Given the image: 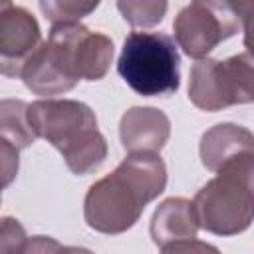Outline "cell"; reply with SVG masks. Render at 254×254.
<instances>
[{
    "label": "cell",
    "mask_w": 254,
    "mask_h": 254,
    "mask_svg": "<svg viewBox=\"0 0 254 254\" xmlns=\"http://www.w3.org/2000/svg\"><path fill=\"white\" fill-rule=\"evenodd\" d=\"M113 42L101 32H91L79 24H56L48 40L26 62L20 77L24 85L52 99L71 91L79 79H103L111 67Z\"/></svg>",
    "instance_id": "obj_1"
},
{
    "label": "cell",
    "mask_w": 254,
    "mask_h": 254,
    "mask_svg": "<svg viewBox=\"0 0 254 254\" xmlns=\"http://www.w3.org/2000/svg\"><path fill=\"white\" fill-rule=\"evenodd\" d=\"M167 187V167L161 155H127L113 173L95 181L83 198L85 224L101 234H121L133 228L145 206Z\"/></svg>",
    "instance_id": "obj_2"
},
{
    "label": "cell",
    "mask_w": 254,
    "mask_h": 254,
    "mask_svg": "<svg viewBox=\"0 0 254 254\" xmlns=\"http://www.w3.org/2000/svg\"><path fill=\"white\" fill-rule=\"evenodd\" d=\"M36 137L52 143L73 175H89L107 159V141L97 129L93 109L77 99H38L28 103Z\"/></svg>",
    "instance_id": "obj_3"
},
{
    "label": "cell",
    "mask_w": 254,
    "mask_h": 254,
    "mask_svg": "<svg viewBox=\"0 0 254 254\" xmlns=\"http://www.w3.org/2000/svg\"><path fill=\"white\" fill-rule=\"evenodd\" d=\"M192 202L202 230L216 236L244 232L254 220V153L224 163Z\"/></svg>",
    "instance_id": "obj_4"
},
{
    "label": "cell",
    "mask_w": 254,
    "mask_h": 254,
    "mask_svg": "<svg viewBox=\"0 0 254 254\" xmlns=\"http://www.w3.org/2000/svg\"><path fill=\"white\" fill-rule=\"evenodd\" d=\"M177 42L163 32H131L121 48L117 71L143 97H169L181 85Z\"/></svg>",
    "instance_id": "obj_5"
},
{
    "label": "cell",
    "mask_w": 254,
    "mask_h": 254,
    "mask_svg": "<svg viewBox=\"0 0 254 254\" xmlns=\"http://www.w3.org/2000/svg\"><path fill=\"white\" fill-rule=\"evenodd\" d=\"M189 99L210 113L254 103V56L242 52L226 60H198L189 73Z\"/></svg>",
    "instance_id": "obj_6"
},
{
    "label": "cell",
    "mask_w": 254,
    "mask_h": 254,
    "mask_svg": "<svg viewBox=\"0 0 254 254\" xmlns=\"http://www.w3.org/2000/svg\"><path fill=\"white\" fill-rule=\"evenodd\" d=\"M242 28L240 16L232 2H204L187 4L173 22L177 46L192 60H204L220 42L232 38Z\"/></svg>",
    "instance_id": "obj_7"
},
{
    "label": "cell",
    "mask_w": 254,
    "mask_h": 254,
    "mask_svg": "<svg viewBox=\"0 0 254 254\" xmlns=\"http://www.w3.org/2000/svg\"><path fill=\"white\" fill-rule=\"evenodd\" d=\"M42 46L38 20L24 8L4 2L0 8V71L20 77L26 62Z\"/></svg>",
    "instance_id": "obj_8"
},
{
    "label": "cell",
    "mask_w": 254,
    "mask_h": 254,
    "mask_svg": "<svg viewBox=\"0 0 254 254\" xmlns=\"http://www.w3.org/2000/svg\"><path fill=\"white\" fill-rule=\"evenodd\" d=\"M119 137L127 155H159L171 137V119L157 107H131L121 115Z\"/></svg>",
    "instance_id": "obj_9"
},
{
    "label": "cell",
    "mask_w": 254,
    "mask_h": 254,
    "mask_svg": "<svg viewBox=\"0 0 254 254\" xmlns=\"http://www.w3.org/2000/svg\"><path fill=\"white\" fill-rule=\"evenodd\" d=\"M200 224L194 210V202L183 196L165 198L153 212L149 232L157 246H167L181 240L196 238Z\"/></svg>",
    "instance_id": "obj_10"
},
{
    "label": "cell",
    "mask_w": 254,
    "mask_h": 254,
    "mask_svg": "<svg viewBox=\"0 0 254 254\" xmlns=\"http://www.w3.org/2000/svg\"><path fill=\"white\" fill-rule=\"evenodd\" d=\"M198 153L202 165L216 173L230 159L254 153V133L236 123H216L202 133Z\"/></svg>",
    "instance_id": "obj_11"
},
{
    "label": "cell",
    "mask_w": 254,
    "mask_h": 254,
    "mask_svg": "<svg viewBox=\"0 0 254 254\" xmlns=\"http://www.w3.org/2000/svg\"><path fill=\"white\" fill-rule=\"evenodd\" d=\"M36 139L38 137L28 121V103L20 99H2L0 141H6L20 151V149H28Z\"/></svg>",
    "instance_id": "obj_12"
},
{
    "label": "cell",
    "mask_w": 254,
    "mask_h": 254,
    "mask_svg": "<svg viewBox=\"0 0 254 254\" xmlns=\"http://www.w3.org/2000/svg\"><path fill=\"white\" fill-rule=\"evenodd\" d=\"M167 2H151V0H119L117 10L123 20L133 28H151L163 22L167 14Z\"/></svg>",
    "instance_id": "obj_13"
},
{
    "label": "cell",
    "mask_w": 254,
    "mask_h": 254,
    "mask_svg": "<svg viewBox=\"0 0 254 254\" xmlns=\"http://www.w3.org/2000/svg\"><path fill=\"white\" fill-rule=\"evenodd\" d=\"M97 6H99L97 0L95 2H81V0H42L40 2V10L52 22V26H56V24H79V20L85 18V16H89Z\"/></svg>",
    "instance_id": "obj_14"
},
{
    "label": "cell",
    "mask_w": 254,
    "mask_h": 254,
    "mask_svg": "<svg viewBox=\"0 0 254 254\" xmlns=\"http://www.w3.org/2000/svg\"><path fill=\"white\" fill-rule=\"evenodd\" d=\"M0 246H2V254H22L28 238H26V230L20 224V220L12 218V216H4L2 218V234H0Z\"/></svg>",
    "instance_id": "obj_15"
},
{
    "label": "cell",
    "mask_w": 254,
    "mask_h": 254,
    "mask_svg": "<svg viewBox=\"0 0 254 254\" xmlns=\"http://www.w3.org/2000/svg\"><path fill=\"white\" fill-rule=\"evenodd\" d=\"M232 8L240 16L242 30H244V48L248 54L254 56V2H232Z\"/></svg>",
    "instance_id": "obj_16"
},
{
    "label": "cell",
    "mask_w": 254,
    "mask_h": 254,
    "mask_svg": "<svg viewBox=\"0 0 254 254\" xmlns=\"http://www.w3.org/2000/svg\"><path fill=\"white\" fill-rule=\"evenodd\" d=\"M161 254H222L216 246L202 242V240H181V242H173L161 248Z\"/></svg>",
    "instance_id": "obj_17"
},
{
    "label": "cell",
    "mask_w": 254,
    "mask_h": 254,
    "mask_svg": "<svg viewBox=\"0 0 254 254\" xmlns=\"http://www.w3.org/2000/svg\"><path fill=\"white\" fill-rule=\"evenodd\" d=\"M60 246H62V244H60L56 238L38 234V236L28 238V242H26L22 254H56V252L60 250Z\"/></svg>",
    "instance_id": "obj_18"
},
{
    "label": "cell",
    "mask_w": 254,
    "mask_h": 254,
    "mask_svg": "<svg viewBox=\"0 0 254 254\" xmlns=\"http://www.w3.org/2000/svg\"><path fill=\"white\" fill-rule=\"evenodd\" d=\"M2 145V169H4V187L12 183V179L18 173V149L12 147L6 141H0Z\"/></svg>",
    "instance_id": "obj_19"
},
{
    "label": "cell",
    "mask_w": 254,
    "mask_h": 254,
    "mask_svg": "<svg viewBox=\"0 0 254 254\" xmlns=\"http://www.w3.org/2000/svg\"><path fill=\"white\" fill-rule=\"evenodd\" d=\"M56 254H95V252L81 248V246H60V250Z\"/></svg>",
    "instance_id": "obj_20"
}]
</instances>
